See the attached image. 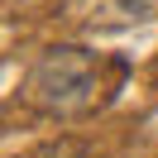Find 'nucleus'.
<instances>
[{
  "mask_svg": "<svg viewBox=\"0 0 158 158\" xmlns=\"http://www.w3.org/2000/svg\"><path fill=\"white\" fill-rule=\"evenodd\" d=\"M96 86H101V67L86 48H48L39 67L29 72V101L58 115L91 106Z\"/></svg>",
  "mask_w": 158,
  "mask_h": 158,
  "instance_id": "f257e3e1",
  "label": "nucleus"
}]
</instances>
